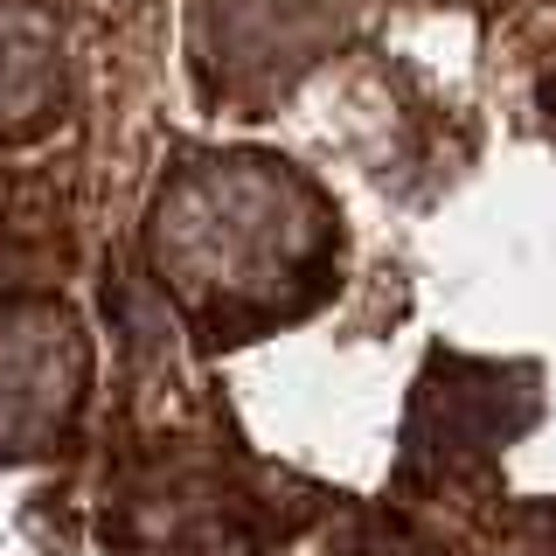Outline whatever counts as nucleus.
<instances>
[{
    "label": "nucleus",
    "instance_id": "obj_1",
    "mask_svg": "<svg viewBox=\"0 0 556 556\" xmlns=\"http://www.w3.org/2000/svg\"><path fill=\"white\" fill-rule=\"evenodd\" d=\"M237 223L223 216L216 181H188L174 188L167 216H161V251L174 286H188L208 306H243L257 292L292 286V271L313 257V223H320V202L306 195L292 174H278V161H237Z\"/></svg>",
    "mask_w": 556,
    "mask_h": 556
},
{
    "label": "nucleus",
    "instance_id": "obj_2",
    "mask_svg": "<svg viewBox=\"0 0 556 556\" xmlns=\"http://www.w3.org/2000/svg\"><path fill=\"white\" fill-rule=\"evenodd\" d=\"M77 382H84V348L56 306L35 300L0 306V445L8 452L49 445L77 410Z\"/></svg>",
    "mask_w": 556,
    "mask_h": 556
},
{
    "label": "nucleus",
    "instance_id": "obj_3",
    "mask_svg": "<svg viewBox=\"0 0 556 556\" xmlns=\"http://www.w3.org/2000/svg\"><path fill=\"white\" fill-rule=\"evenodd\" d=\"M49 56H56V42H49V22H42V14L0 0V126L42 104Z\"/></svg>",
    "mask_w": 556,
    "mask_h": 556
}]
</instances>
